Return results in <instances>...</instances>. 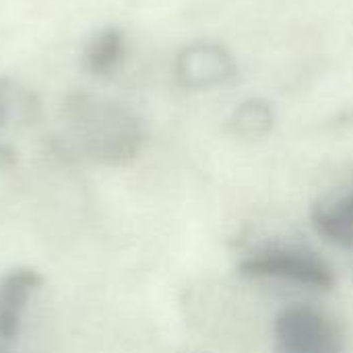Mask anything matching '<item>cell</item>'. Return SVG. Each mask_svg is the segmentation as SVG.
I'll list each match as a JSON object with an SVG mask.
<instances>
[{
	"mask_svg": "<svg viewBox=\"0 0 353 353\" xmlns=\"http://www.w3.org/2000/svg\"><path fill=\"white\" fill-rule=\"evenodd\" d=\"M273 353H345V335L323 308L292 304L275 316Z\"/></svg>",
	"mask_w": 353,
	"mask_h": 353,
	"instance_id": "cell-3",
	"label": "cell"
},
{
	"mask_svg": "<svg viewBox=\"0 0 353 353\" xmlns=\"http://www.w3.org/2000/svg\"><path fill=\"white\" fill-rule=\"evenodd\" d=\"M273 124H275V112H273V105L261 97H252V99H246L242 101L228 126L230 130L240 137V139H261V137H267L271 130H273Z\"/></svg>",
	"mask_w": 353,
	"mask_h": 353,
	"instance_id": "cell-8",
	"label": "cell"
},
{
	"mask_svg": "<svg viewBox=\"0 0 353 353\" xmlns=\"http://www.w3.org/2000/svg\"><path fill=\"white\" fill-rule=\"evenodd\" d=\"M310 223L327 244L353 250V180L312 205Z\"/></svg>",
	"mask_w": 353,
	"mask_h": 353,
	"instance_id": "cell-5",
	"label": "cell"
},
{
	"mask_svg": "<svg viewBox=\"0 0 353 353\" xmlns=\"http://www.w3.org/2000/svg\"><path fill=\"white\" fill-rule=\"evenodd\" d=\"M238 273L248 279L285 281L319 292H331L337 283L333 267L316 250L298 244L261 246L240 259Z\"/></svg>",
	"mask_w": 353,
	"mask_h": 353,
	"instance_id": "cell-2",
	"label": "cell"
},
{
	"mask_svg": "<svg viewBox=\"0 0 353 353\" xmlns=\"http://www.w3.org/2000/svg\"><path fill=\"white\" fill-rule=\"evenodd\" d=\"M41 285V273L29 267L12 269L0 279V341H10L19 335L23 312Z\"/></svg>",
	"mask_w": 353,
	"mask_h": 353,
	"instance_id": "cell-6",
	"label": "cell"
},
{
	"mask_svg": "<svg viewBox=\"0 0 353 353\" xmlns=\"http://www.w3.org/2000/svg\"><path fill=\"white\" fill-rule=\"evenodd\" d=\"M0 353H8V350H6V347H4L2 343H0Z\"/></svg>",
	"mask_w": 353,
	"mask_h": 353,
	"instance_id": "cell-10",
	"label": "cell"
},
{
	"mask_svg": "<svg viewBox=\"0 0 353 353\" xmlns=\"http://www.w3.org/2000/svg\"><path fill=\"white\" fill-rule=\"evenodd\" d=\"M66 151L101 165H124L132 161L145 145V126L126 105L74 93L62 108Z\"/></svg>",
	"mask_w": 353,
	"mask_h": 353,
	"instance_id": "cell-1",
	"label": "cell"
},
{
	"mask_svg": "<svg viewBox=\"0 0 353 353\" xmlns=\"http://www.w3.org/2000/svg\"><path fill=\"white\" fill-rule=\"evenodd\" d=\"M8 95H10V83L0 81V128L8 118Z\"/></svg>",
	"mask_w": 353,
	"mask_h": 353,
	"instance_id": "cell-9",
	"label": "cell"
},
{
	"mask_svg": "<svg viewBox=\"0 0 353 353\" xmlns=\"http://www.w3.org/2000/svg\"><path fill=\"white\" fill-rule=\"evenodd\" d=\"M124 33L116 27L97 31L85 46L83 66L95 77L112 74L124 58Z\"/></svg>",
	"mask_w": 353,
	"mask_h": 353,
	"instance_id": "cell-7",
	"label": "cell"
},
{
	"mask_svg": "<svg viewBox=\"0 0 353 353\" xmlns=\"http://www.w3.org/2000/svg\"><path fill=\"white\" fill-rule=\"evenodd\" d=\"M238 64L228 48L215 41H194L176 58V79L188 89H213L236 79Z\"/></svg>",
	"mask_w": 353,
	"mask_h": 353,
	"instance_id": "cell-4",
	"label": "cell"
}]
</instances>
